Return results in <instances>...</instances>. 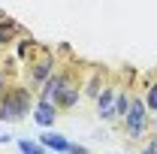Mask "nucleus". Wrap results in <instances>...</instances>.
I'll return each instance as SVG.
<instances>
[{"instance_id": "1", "label": "nucleus", "mask_w": 157, "mask_h": 154, "mask_svg": "<svg viewBox=\"0 0 157 154\" xmlns=\"http://www.w3.org/2000/svg\"><path fill=\"white\" fill-rule=\"evenodd\" d=\"M30 103H36L33 91H27L24 85L6 88V94L0 97V121L3 124H15L24 115H30Z\"/></svg>"}, {"instance_id": "2", "label": "nucleus", "mask_w": 157, "mask_h": 154, "mask_svg": "<svg viewBox=\"0 0 157 154\" xmlns=\"http://www.w3.org/2000/svg\"><path fill=\"white\" fill-rule=\"evenodd\" d=\"M121 130H124L127 139H133V142L148 133V106H145L142 94H133V97H130L127 115L121 118Z\"/></svg>"}, {"instance_id": "3", "label": "nucleus", "mask_w": 157, "mask_h": 154, "mask_svg": "<svg viewBox=\"0 0 157 154\" xmlns=\"http://www.w3.org/2000/svg\"><path fill=\"white\" fill-rule=\"evenodd\" d=\"M55 70H58V60H55V55H52V52H39L36 58L27 60V82H30L33 88H39V85L52 76Z\"/></svg>"}, {"instance_id": "4", "label": "nucleus", "mask_w": 157, "mask_h": 154, "mask_svg": "<svg viewBox=\"0 0 157 154\" xmlns=\"http://www.w3.org/2000/svg\"><path fill=\"white\" fill-rule=\"evenodd\" d=\"M70 79H73V76H70V70H55L52 76L39 85L36 100H52V103H55V100L60 97V91L67 88V82H70Z\"/></svg>"}, {"instance_id": "5", "label": "nucleus", "mask_w": 157, "mask_h": 154, "mask_svg": "<svg viewBox=\"0 0 157 154\" xmlns=\"http://www.w3.org/2000/svg\"><path fill=\"white\" fill-rule=\"evenodd\" d=\"M58 115H60V109H58V103H52V100H36V103H33V112H30V118L36 121L42 130L55 127Z\"/></svg>"}, {"instance_id": "6", "label": "nucleus", "mask_w": 157, "mask_h": 154, "mask_svg": "<svg viewBox=\"0 0 157 154\" xmlns=\"http://www.w3.org/2000/svg\"><path fill=\"white\" fill-rule=\"evenodd\" d=\"M115 91H118V85H103L100 94L94 97L97 115L103 118V121H115Z\"/></svg>"}, {"instance_id": "7", "label": "nucleus", "mask_w": 157, "mask_h": 154, "mask_svg": "<svg viewBox=\"0 0 157 154\" xmlns=\"http://www.w3.org/2000/svg\"><path fill=\"white\" fill-rule=\"evenodd\" d=\"M78 100H82V85H78L76 79H70V82H67V88L60 91V97L55 100V103H58L60 112H70V109H76Z\"/></svg>"}, {"instance_id": "8", "label": "nucleus", "mask_w": 157, "mask_h": 154, "mask_svg": "<svg viewBox=\"0 0 157 154\" xmlns=\"http://www.w3.org/2000/svg\"><path fill=\"white\" fill-rule=\"evenodd\" d=\"M39 145H42L45 151H55V154H67L70 151V139H67L63 133H55L52 127L39 136Z\"/></svg>"}, {"instance_id": "9", "label": "nucleus", "mask_w": 157, "mask_h": 154, "mask_svg": "<svg viewBox=\"0 0 157 154\" xmlns=\"http://www.w3.org/2000/svg\"><path fill=\"white\" fill-rule=\"evenodd\" d=\"M18 30H21V27L12 18H3V21H0V52L9 48V45L15 42V33H18Z\"/></svg>"}, {"instance_id": "10", "label": "nucleus", "mask_w": 157, "mask_h": 154, "mask_svg": "<svg viewBox=\"0 0 157 154\" xmlns=\"http://www.w3.org/2000/svg\"><path fill=\"white\" fill-rule=\"evenodd\" d=\"M130 91L127 88H118L115 91V121H121V118L127 115V106H130Z\"/></svg>"}, {"instance_id": "11", "label": "nucleus", "mask_w": 157, "mask_h": 154, "mask_svg": "<svg viewBox=\"0 0 157 154\" xmlns=\"http://www.w3.org/2000/svg\"><path fill=\"white\" fill-rule=\"evenodd\" d=\"M142 100H145V106H148V115H151V112H157V76H151V79H148Z\"/></svg>"}, {"instance_id": "12", "label": "nucleus", "mask_w": 157, "mask_h": 154, "mask_svg": "<svg viewBox=\"0 0 157 154\" xmlns=\"http://www.w3.org/2000/svg\"><path fill=\"white\" fill-rule=\"evenodd\" d=\"M18 151L21 154H48L39 145V139H18Z\"/></svg>"}, {"instance_id": "13", "label": "nucleus", "mask_w": 157, "mask_h": 154, "mask_svg": "<svg viewBox=\"0 0 157 154\" xmlns=\"http://www.w3.org/2000/svg\"><path fill=\"white\" fill-rule=\"evenodd\" d=\"M67 154H88V148L78 145V142H70V151H67Z\"/></svg>"}, {"instance_id": "14", "label": "nucleus", "mask_w": 157, "mask_h": 154, "mask_svg": "<svg viewBox=\"0 0 157 154\" xmlns=\"http://www.w3.org/2000/svg\"><path fill=\"white\" fill-rule=\"evenodd\" d=\"M6 88H9V82H6V70H0V97L6 94Z\"/></svg>"}, {"instance_id": "15", "label": "nucleus", "mask_w": 157, "mask_h": 154, "mask_svg": "<svg viewBox=\"0 0 157 154\" xmlns=\"http://www.w3.org/2000/svg\"><path fill=\"white\" fill-rule=\"evenodd\" d=\"M142 154H157V139H154V142H148V145L142 148Z\"/></svg>"}, {"instance_id": "16", "label": "nucleus", "mask_w": 157, "mask_h": 154, "mask_svg": "<svg viewBox=\"0 0 157 154\" xmlns=\"http://www.w3.org/2000/svg\"><path fill=\"white\" fill-rule=\"evenodd\" d=\"M6 142H12V136H0V145H6Z\"/></svg>"}, {"instance_id": "17", "label": "nucleus", "mask_w": 157, "mask_h": 154, "mask_svg": "<svg viewBox=\"0 0 157 154\" xmlns=\"http://www.w3.org/2000/svg\"><path fill=\"white\" fill-rule=\"evenodd\" d=\"M48 154H55V151H48Z\"/></svg>"}]
</instances>
